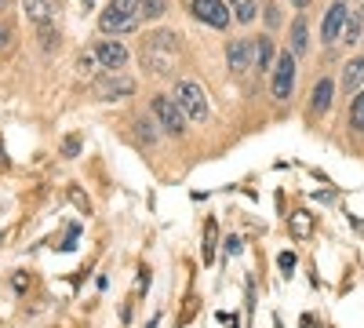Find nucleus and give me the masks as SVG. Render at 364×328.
<instances>
[{
    "mask_svg": "<svg viewBox=\"0 0 364 328\" xmlns=\"http://www.w3.org/2000/svg\"><path fill=\"white\" fill-rule=\"evenodd\" d=\"M295 88V51H284L273 66V95L277 99H288Z\"/></svg>",
    "mask_w": 364,
    "mask_h": 328,
    "instance_id": "obj_5",
    "label": "nucleus"
},
{
    "mask_svg": "<svg viewBox=\"0 0 364 328\" xmlns=\"http://www.w3.org/2000/svg\"><path fill=\"white\" fill-rule=\"evenodd\" d=\"M346 4H331L328 8V15H324V29H321V37L331 44V41H339V33H343V29H346Z\"/></svg>",
    "mask_w": 364,
    "mask_h": 328,
    "instance_id": "obj_9",
    "label": "nucleus"
},
{
    "mask_svg": "<svg viewBox=\"0 0 364 328\" xmlns=\"http://www.w3.org/2000/svg\"><path fill=\"white\" fill-rule=\"evenodd\" d=\"M95 58H99V55H80V63H77V70H80L84 77H91V73H95Z\"/></svg>",
    "mask_w": 364,
    "mask_h": 328,
    "instance_id": "obj_23",
    "label": "nucleus"
},
{
    "mask_svg": "<svg viewBox=\"0 0 364 328\" xmlns=\"http://www.w3.org/2000/svg\"><path fill=\"white\" fill-rule=\"evenodd\" d=\"M360 80H364V58H353V63L343 70V88H346V92H353Z\"/></svg>",
    "mask_w": 364,
    "mask_h": 328,
    "instance_id": "obj_14",
    "label": "nucleus"
},
{
    "mask_svg": "<svg viewBox=\"0 0 364 328\" xmlns=\"http://www.w3.org/2000/svg\"><path fill=\"white\" fill-rule=\"evenodd\" d=\"M223 245H226V252H230V255H240V252H245V241H240V237H226Z\"/></svg>",
    "mask_w": 364,
    "mask_h": 328,
    "instance_id": "obj_25",
    "label": "nucleus"
},
{
    "mask_svg": "<svg viewBox=\"0 0 364 328\" xmlns=\"http://www.w3.org/2000/svg\"><path fill=\"white\" fill-rule=\"evenodd\" d=\"M215 241H219V226H215V219H208V226H204V245H200L204 263L215 259Z\"/></svg>",
    "mask_w": 364,
    "mask_h": 328,
    "instance_id": "obj_13",
    "label": "nucleus"
},
{
    "mask_svg": "<svg viewBox=\"0 0 364 328\" xmlns=\"http://www.w3.org/2000/svg\"><path fill=\"white\" fill-rule=\"evenodd\" d=\"M295 263H299V259H295V252H281V255H277V266H281L284 274H291V270H295Z\"/></svg>",
    "mask_w": 364,
    "mask_h": 328,
    "instance_id": "obj_24",
    "label": "nucleus"
},
{
    "mask_svg": "<svg viewBox=\"0 0 364 328\" xmlns=\"http://www.w3.org/2000/svg\"><path fill=\"white\" fill-rule=\"evenodd\" d=\"M95 55H99V63L106 70H124V63H128V48L120 44V41H102Z\"/></svg>",
    "mask_w": 364,
    "mask_h": 328,
    "instance_id": "obj_8",
    "label": "nucleus"
},
{
    "mask_svg": "<svg viewBox=\"0 0 364 328\" xmlns=\"http://www.w3.org/2000/svg\"><path fill=\"white\" fill-rule=\"evenodd\" d=\"M288 230H291L295 241H306V237L314 233V216H310V212H295V216L288 219Z\"/></svg>",
    "mask_w": 364,
    "mask_h": 328,
    "instance_id": "obj_12",
    "label": "nucleus"
},
{
    "mask_svg": "<svg viewBox=\"0 0 364 328\" xmlns=\"http://www.w3.org/2000/svg\"><path fill=\"white\" fill-rule=\"evenodd\" d=\"M350 125H353L357 132H364V92L353 99V110H350Z\"/></svg>",
    "mask_w": 364,
    "mask_h": 328,
    "instance_id": "obj_19",
    "label": "nucleus"
},
{
    "mask_svg": "<svg viewBox=\"0 0 364 328\" xmlns=\"http://www.w3.org/2000/svg\"><path fill=\"white\" fill-rule=\"evenodd\" d=\"M70 201H73V204L80 208V212H84V216H91V201H87V197H84V194H80L77 186H70Z\"/></svg>",
    "mask_w": 364,
    "mask_h": 328,
    "instance_id": "obj_21",
    "label": "nucleus"
},
{
    "mask_svg": "<svg viewBox=\"0 0 364 328\" xmlns=\"http://www.w3.org/2000/svg\"><path fill=\"white\" fill-rule=\"evenodd\" d=\"M142 15L146 18H161L164 15V0H142Z\"/></svg>",
    "mask_w": 364,
    "mask_h": 328,
    "instance_id": "obj_20",
    "label": "nucleus"
},
{
    "mask_svg": "<svg viewBox=\"0 0 364 328\" xmlns=\"http://www.w3.org/2000/svg\"><path fill=\"white\" fill-rule=\"evenodd\" d=\"M80 154V135H66L63 142V157H77Z\"/></svg>",
    "mask_w": 364,
    "mask_h": 328,
    "instance_id": "obj_22",
    "label": "nucleus"
},
{
    "mask_svg": "<svg viewBox=\"0 0 364 328\" xmlns=\"http://www.w3.org/2000/svg\"><path fill=\"white\" fill-rule=\"evenodd\" d=\"M142 18V0H109V8L99 15L102 33H132Z\"/></svg>",
    "mask_w": 364,
    "mask_h": 328,
    "instance_id": "obj_1",
    "label": "nucleus"
},
{
    "mask_svg": "<svg viewBox=\"0 0 364 328\" xmlns=\"http://www.w3.org/2000/svg\"><path fill=\"white\" fill-rule=\"evenodd\" d=\"M132 92H135V80H132V77H117V70H113L106 80H99V95H102V99L132 95Z\"/></svg>",
    "mask_w": 364,
    "mask_h": 328,
    "instance_id": "obj_10",
    "label": "nucleus"
},
{
    "mask_svg": "<svg viewBox=\"0 0 364 328\" xmlns=\"http://www.w3.org/2000/svg\"><path fill=\"white\" fill-rule=\"evenodd\" d=\"M0 168H8V157H4V150H0Z\"/></svg>",
    "mask_w": 364,
    "mask_h": 328,
    "instance_id": "obj_27",
    "label": "nucleus"
},
{
    "mask_svg": "<svg viewBox=\"0 0 364 328\" xmlns=\"http://www.w3.org/2000/svg\"><path fill=\"white\" fill-rule=\"evenodd\" d=\"M230 11H233L237 22H245V26H248V22L255 18L259 8H255V0H230Z\"/></svg>",
    "mask_w": 364,
    "mask_h": 328,
    "instance_id": "obj_15",
    "label": "nucleus"
},
{
    "mask_svg": "<svg viewBox=\"0 0 364 328\" xmlns=\"http://www.w3.org/2000/svg\"><path fill=\"white\" fill-rule=\"evenodd\" d=\"M269 58H273V41L269 37H255V66H269Z\"/></svg>",
    "mask_w": 364,
    "mask_h": 328,
    "instance_id": "obj_17",
    "label": "nucleus"
},
{
    "mask_svg": "<svg viewBox=\"0 0 364 328\" xmlns=\"http://www.w3.org/2000/svg\"><path fill=\"white\" fill-rule=\"evenodd\" d=\"M154 117L161 121V128L168 135H182V132H186V113H182V106L171 95H157L154 99Z\"/></svg>",
    "mask_w": 364,
    "mask_h": 328,
    "instance_id": "obj_4",
    "label": "nucleus"
},
{
    "mask_svg": "<svg viewBox=\"0 0 364 328\" xmlns=\"http://www.w3.org/2000/svg\"><path fill=\"white\" fill-rule=\"evenodd\" d=\"M328 106H331V80L324 77V80L314 88V110H321V113H324Z\"/></svg>",
    "mask_w": 364,
    "mask_h": 328,
    "instance_id": "obj_16",
    "label": "nucleus"
},
{
    "mask_svg": "<svg viewBox=\"0 0 364 328\" xmlns=\"http://www.w3.org/2000/svg\"><path fill=\"white\" fill-rule=\"evenodd\" d=\"M193 15L215 29L230 26V4H223V0H193Z\"/></svg>",
    "mask_w": 364,
    "mask_h": 328,
    "instance_id": "obj_6",
    "label": "nucleus"
},
{
    "mask_svg": "<svg viewBox=\"0 0 364 328\" xmlns=\"http://www.w3.org/2000/svg\"><path fill=\"white\" fill-rule=\"evenodd\" d=\"M252 58H255V37H252V41H233V44L226 48V63H230V70H237V73H248V70H252Z\"/></svg>",
    "mask_w": 364,
    "mask_h": 328,
    "instance_id": "obj_7",
    "label": "nucleus"
},
{
    "mask_svg": "<svg viewBox=\"0 0 364 328\" xmlns=\"http://www.w3.org/2000/svg\"><path fill=\"white\" fill-rule=\"evenodd\" d=\"M22 4H26V15H29V18H33V22H37V26L44 29V37H48V33H51V29H48V26H51V15H55V4H51V0H22Z\"/></svg>",
    "mask_w": 364,
    "mask_h": 328,
    "instance_id": "obj_11",
    "label": "nucleus"
},
{
    "mask_svg": "<svg viewBox=\"0 0 364 328\" xmlns=\"http://www.w3.org/2000/svg\"><path fill=\"white\" fill-rule=\"evenodd\" d=\"M291 51L295 55L306 51V18H295V26H291Z\"/></svg>",
    "mask_w": 364,
    "mask_h": 328,
    "instance_id": "obj_18",
    "label": "nucleus"
},
{
    "mask_svg": "<svg viewBox=\"0 0 364 328\" xmlns=\"http://www.w3.org/2000/svg\"><path fill=\"white\" fill-rule=\"evenodd\" d=\"M175 102L182 106V113L190 121H204L208 117V99H204V88L197 80H178L175 84Z\"/></svg>",
    "mask_w": 364,
    "mask_h": 328,
    "instance_id": "obj_3",
    "label": "nucleus"
},
{
    "mask_svg": "<svg viewBox=\"0 0 364 328\" xmlns=\"http://www.w3.org/2000/svg\"><path fill=\"white\" fill-rule=\"evenodd\" d=\"M291 4H295V8H306V4H310V0H291Z\"/></svg>",
    "mask_w": 364,
    "mask_h": 328,
    "instance_id": "obj_26",
    "label": "nucleus"
},
{
    "mask_svg": "<svg viewBox=\"0 0 364 328\" xmlns=\"http://www.w3.org/2000/svg\"><path fill=\"white\" fill-rule=\"evenodd\" d=\"M4 37H8V33H4V29H0V44H4Z\"/></svg>",
    "mask_w": 364,
    "mask_h": 328,
    "instance_id": "obj_28",
    "label": "nucleus"
},
{
    "mask_svg": "<svg viewBox=\"0 0 364 328\" xmlns=\"http://www.w3.org/2000/svg\"><path fill=\"white\" fill-rule=\"evenodd\" d=\"M175 41H178V37L168 33V29L154 33V37L146 41V48H142V66L154 70V73H168V70L175 66V51H178Z\"/></svg>",
    "mask_w": 364,
    "mask_h": 328,
    "instance_id": "obj_2",
    "label": "nucleus"
}]
</instances>
